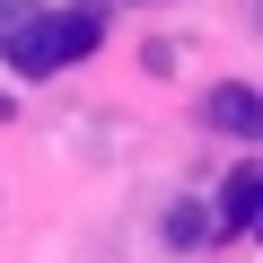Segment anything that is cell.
Listing matches in <instances>:
<instances>
[{"label":"cell","instance_id":"6da1fadb","mask_svg":"<svg viewBox=\"0 0 263 263\" xmlns=\"http://www.w3.org/2000/svg\"><path fill=\"white\" fill-rule=\"evenodd\" d=\"M9 70H18V79H44V70H62V44H53V18H35V9H27V18L9 27Z\"/></svg>","mask_w":263,"mask_h":263},{"label":"cell","instance_id":"5b68a950","mask_svg":"<svg viewBox=\"0 0 263 263\" xmlns=\"http://www.w3.org/2000/svg\"><path fill=\"white\" fill-rule=\"evenodd\" d=\"M167 237H176V246H193V237H211V211H193V202H184V211H167Z\"/></svg>","mask_w":263,"mask_h":263},{"label":"cell","instance_id":"277c9868","mask_svg":"<svg viewBox=\"0 0 263 263\" xmlns=\"http://www.w3.org/2000/svg\"><path fill=\"white\" fill-rule=\"evenodd\" d=\"M53 44H62V62H79V53L97 44V9H62V18H53Z\"/></svg>","mask_w":263,"mask_h":263},{"label":"cell","instance_id":"7a4b0ae2","mask_svg":"<svg viewBox=\"0 0 263 263\" xmlns=\"http://www.w3.org/2000/svg\"><path fill=\"white\" fill-rule=\"evenodd\" d=\"M254 114H263V105H254V88H246V79H219V88L202 97V123H211V132H228V141H246Z\"/></svg>","mask_w":263,"mask_h":263},{"label":"cell","instance_id":"3957f363","mask_svg":"<svg viewBox=\"0 0 263 263\" xmlns=\"http://www.w3.org/2000/svg\"><path fill=\"white\" fill-rule=\"evenodd\" d=\"M254 211H263V176L237 167V176L219 184V228H254Z\"/></svg>","mask_w":263,"mask_h":263}]
</instances>
